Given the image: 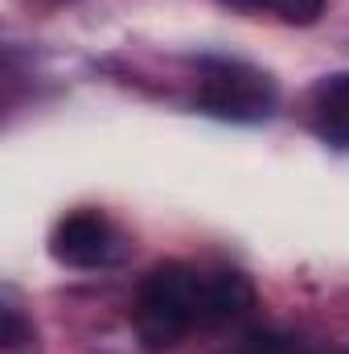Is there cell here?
Returning <instances> with one entry per match:
<instances>
[{"mask_svg":"<svg viewBox=\"0 0 349 354\" xmlns=\"http://www.w3.org/2000/svg\"><path fill=\"white\" fill-rule=\"evenodd\" d=\"M206 330V272L185 264L157 268L136 297V334L148 351H165L189 330Z\"/></svg>","mask_w":349,"mask_h":354,"instance_id":"cell-1","label":"cell"},{"mask_svg":"<svg viewBox=\"0 0 349 354\" xmlns=\"http://www.w3.org/2000/svg\"><path fill=\"white\" fill-rule=\"evenodd\" d=\"M197 107L218 115V120H235V124H259L275 111V87L271 79L247 66V62H226V58H206L201 62V91H197Z\"/></svg>","mask_w":349,"mask_h":354,"instance_id":"cell-2","label":"cell"},{"mask_svg":"<svg viewBox=\"0 0 349 354\" xmlns=\"http://www.w3.org/2000/svg\"><path fill=\"white\" fill-rule=\"evenodd\" d=\"M54 256L70 268H103L119 256V235H115V227L103 214L79 210V214H70V218L58 223V231H54Z\"/></svg>","mask_w":349,"mask_h":354,"instance_id":"cell-3","label":"cell"},{"mask_svg":"<svg viewBox=\"0 0 349 354\" xmlns=\"http://www.w3.org/2000/svg\"><path fill=\"white\" fill-rule=\"evenodd\" d=\"M312 124L321 140L349 149V75H329L312 87Z\"/></svg>","mask_w":349,"mask_h":354,"instance_id":"cell-4","label":"cell"},{"mask_svg":"<svg viewBox=\"0 0 349 354\" xmlns=\"http://www.w3.org/2000/svg\"><path fill=\"white\" fill-rule=\"evenodd\" d=\"M255 305V288L239 272H206V326H226Z\"/></svg>","mask_w":349,"mask_h":354,"instance_id":"cell-5","label":"cell"},{"mask_svg":"<svg viewBox=\"0 0 349 354\" xmlns=\"http://www.w3.org/2000/svg\"><path fill=\"white\" fill-rule=\"evenodd\" d=\"M226 4H239V8H267L292 25H312L321 21L325 12V0H226Z\"/></svg>","mask_w":349,"mask_h":354,"instance_id":"cell-6","label":"cell"},{"mask_svg":"<svg viewBox=\"0 0 349 354\" xmlns=\"http://www.w3.org/2000/svg\"><path fill=\"white\" fill-rule=\"evenodd\" d=\"M0 342H4V346H17V342H21V322H17L12 309L0 313Z\"/></svg>","mask_w":349,"mask_h":354,"instance_id":"cell-7","label":"cell"}]
</instances>
